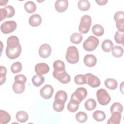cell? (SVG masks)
Wrapping results in <instances>:
<instances>
[{"mask_svg":"<svg viewBox=\"0 0 124 124\" xmlns=\"http://www.w3.org/2000/svg\"><path fill=\"white\" fill-rule=\"evenodd\" d=\"M83 39L82 35L80 33L75 32L70 36L71 42L75 44H79L81 43Z\"/></svg>","mask_w":124,"mask_h":124,"instance_id":"obj_33","label":"cell"},{"mask_svg":"<svg viewBox=\"0 0 124 124\" xmlns=\"http://www.w3.org/2000/svg\"><path fill=\"white\" fill-rule=\"evenodd\" d=\"M53 76L59 81L63 84H67L71 80L70 75L65 70L59 72H53Z\"/></svg>","mask_w":124,"mask_h":124,"instance_id":"obj_8","label":"cell"},{"mask_svg":"<svg viewBox=\"0 0 124 124\" xmlns=\"http://www.w3.org/2000/svg\"><path fill=\"white\" fill-rule=\"evenodd\" d=\"M17 27L16 23L14 20L6 21L0 25V31L4 34H8L13 32Z\"/></svg>","mask_w":124,"mask_h":124,"instance_id":"obj_6","label":"cell"},{"mask_svg":"<svg viewBox=\"0 0 124 124\" xmlns=\"http://www.w3.org/2000/svg\"><path fill=\"white\" fill-rule=\"evenodd\" d=\"M85 108L89 111L93 110L96 107V103L94 99L90 98L87 99L84 104Z\"/></svg>","mask_w":124,"mask_h":124,"instance_id":"obj_31","label":"cell"},{"mask_svg":"<svg viewBox=\"0 0 124 124\" xmlns=\"http://www.w3.org/2000/svg\"><path fill=\"white\" fill-rule=\"evenodd\" d=\"M92 24L91 17L87 15L82 16L80 19L78 30L80 34H86L90 30Z\"/></svg>","mask_w":124,"mask_h":124,"instance_id":"obj_3","label":"cell"},{"mask_svg":"<svg viewBox=\"0 0 124 124\" xmlns=\"http://www.w3.org/2000/svg\"><path fill=\"white\" fill-rule=\"evenodd\" d=\"M4 8L7 11V18H10L13 17L15 14V10L14 8L11 5L6 6Z\"/></svg>","mask_w":124,"mask_h":124,"instance_id":"obj_40","label":"cell"},{"mask_svg":"<svg viewBox=\"0 0 124 124\" xmlns=\"http://www.w3.org/2000/svg\"><path fill=\"white\" fill-rule=\"evenodd\" d=\"M113 47L112 42L109 39H106L103 41L101 45L102 50L106 52H109Z\"/></svg>","mask_w":124,"mask_h":124,"instance_id":"obj_20","label":"cell"},{"mask_svg":"<svg viewBox=\"0 0 124 124\" xmlns=\"http://www.w3.org/2000/svg\"><path fill=\"white\" fill-rule=\"evenodd\" d=\"M121 113L119 111H115L111 113L110 118L107 122L108 124H119L121 120Z\"/></svg>","mask_w":124,"mask_h":124,"instance_id":"obj_16","label":"cell"},{"mask_svg":"<svg viewBox=\"0 0 124 124\" xmlns=\"http://www.w3.org/2000/svg\"><path fill=\"white\" fill-rule=\"evenodd\" d=\"M86 77V84L93 88H96L100 85V80L96 76L91 73L85 74Z\"/></svg>","mask_w":124,"mask_h":124,"instance_id":"obj_9","label":"cell"},{"mask_svg":"<svg viewBox=\"0 0 124 124\" xmlns=\"http://www.w3.org/2000/svg\"><path fill=\"white\" fill-rule=\"evenodd\" d=\"M54 92V89L52 86L46 84L43 87L40 91L41 96L45 99H48L51 98Z\"/></svg>","mask_w":124,"mask_h":124,"instance_id":"obj_10","label":"cell"},{"mask_svg":"<svg viewBox=\"0 0 124 124\" xmlns=\"http://www.w3.org/2000/svg\"><path fill=\"white\" fill-rule=\"evenodd\" d=\"M111 51L112 55L116 58H120L122 57L124 53L123 48L119 46H113Z\"/></svg>","mask_w":124,"mask_h":124,"instance_id":"obj_29","label":"cell"},{"mask_svg":"<svg viewBox=\"0 0 124 124\" xmlns=\"http://www.w3.org/2000/svg\"><path fill=\"white\" fill-rule=\"evenodd\" d=\"M14 80H15V81L23 82L24 83H25L27 81L26 77L24 75L22 74H18L15 77Z\"/></svg>","mask_w":124,"mask_h":124,"instance_id":"obj_42","label":"cell"},{"mask_svg":"<svg viewBox=\"0 0 124 124\" xmlns=\"http://www.w3.org/2000/svg\"><path fill=\"white\" fill-rule=\"evenodd\" d=\"M16 119L20 123H25L29 119L28 113L25 111H18L16 114Z\"/></svg>","mask_w":124,"mask_h":124,"instance_id":"obj_24","label":"cell"},{"mask_svg":"<svg viewBox=\"0 0 124 124\" xmlns=\"http://www.w3.org/2000/svg\"><path fill=\"white\" fill-rule=\"evenodd\" d=\"M96 97L98 103L102 106L107 105L111 100L110 96L107 91L104 89H100L97 90Z\"/></svg>","mask_w":124,"mask_h":124,"instance_id":"obj_5","label":"cell"},{"mask_svg":"<svg viewBox=\"0 0 124 124\" xmlns=\"http://www.w3.org/2000/svg\"><path fill=\"white\" fill-rule=\"evenodd\" d=\"M31 81L34 86L39 87L44 82L45 78L42 76L35 75L32 78Z\"/></svg>","mask_w":124,"mask_h":124,"instance_id":"obj_23","label":"cell"},{"mask_svg":"<svg viewBox=\"0 0 124 124\" xmlns=\"http://www.w3.org/2000/svg\"><path fill=\"white\" fill-rule=\"evenodd\" d=\"M21 52V46L19 44V39L16 36H11L7 40L6 55L10 59L17 58Z\"/></svg>","mask_w":124,"mask_h":124,"instance_id":"obj_1","label":"cell"},{"mask_svg":"<svg viewBox=\"0 0 124 124\" xmlns=\"http://www.w3.org/2000/svg\"><path fill=\"white\" fill-rule=\"evenodd\" d=\"M68 6V1L67 0H57L55 3V8L59 13L65 12Z\"/></svg>","mask_w":124,"mask_h":124,"instance_id":"obj_13","label":"cell"},{"mask_svg":"<svg viewBox=\"0 0 124 124\" xmlns=\"http://www.w3.org/2000/svg\"><path fill=\"white\" fill-rule=\"evenodd\" d=\"M79 104L78 101L71 98L67 106V109L71 112H75L78 109Z\"/></svg>","mask_w":124,"mask_h":124,"instance_id":"obj_18","label":"cell"},{"mask_svg":"<svg viewBox=\"0 0 124 124\" xmlns=\"http://www.w3.org/2000/svg\"><path fill=\"white\" fill-rule=\"evenodd\" d=\"M67 98V93L62 90L58 91L55 96L54 100H58L63 102L64 103L66 102Z\"/></svg>","mask_w":124,"mask_h":124,"instance_id":"obj_32","label":"cell"},{"mask_svg":"<svg viewBox=\"0 0 124 124\" xmlns=\"http://www.w3.org/2000/svg\"><path fill=\"white\" fill-rule=\"evenodd\" d=\"M123 107L121 104L118 102H115L114 103L110 108V111L111 113L115 112V111H119L121 113L123 112Z\"/></svg>","mask_w":124,"mask_h":124,"instance_id":"obj_37","label":"cell"},{"mask_svg":"<svg viewBox=\"0 0 124 124\" xmlns=\"http://www.w3.org/2000/svg\"><path fill=\"white\" fill-rule=\"evenodd\" d=\"M90 3L87 0H80L78 3V9L82 11H88L90 8Z\"/></svg>","mask_w":124,"mask_h":124,"instance_id":"obj_26","label":"cell"},{"mask_svg":"<svg viewBox=\"0 0 124 124\" xmlns=\"http://www.w3.org/2000/svg\"><path fill=\"white\" fill-rule=\"evenodd\" d=\"M95 2L99 5H104L108 2V0H95Z\"/></svg>","mask_w":124,"mask_h":124,"instance_id":"obj_45","label":"cell"},{"mask_svg":"<svg viewBox=\"0 0 124 124\" xmlns=\"http://www.w3.org/2000/svg\"><path fill=\"white\" fill-rule=\"evenodd\" d=\"M124 35V31H122L118 30V31L116 32L114 35V39L115 42L118 44L123 45Z\"/></svg>","mask_w":124,"mask_h":124,"instance_id":"obj_35","label":"cell"},{"mask_svg":"<svg viewBox=\"0 0 124 124\" xmlns=\"http://www.w3.org/2000/svg\"><path fill=\"white\" fill-rule=\"evenodd\" d=\"M25 83L23 82L15 81L12 87L14 92L17 94L22 93L24 91L25 89Z\"/></svg>","mask_w":124,"mask_h":124,"instance_id":"obj_17","label":"cell"},{"mask_svg":"<svg viewBox=\"0 0 124 124\" xmlns=\"http://www.w3.org/2000/svg\"><path fill=\"white\" fill-rule=\"evenodd\" d=\"M11 120V116L8 112L3 110H0V124H6Z\"/></svg>","mask_w":124,"mask_h":124,"instance_id":"obj_22","label":"cell"},{"mask_svg":"<svg viewBox=\"0 0 124 124\" xmlns=\"http://www.w3.org/2000/svg\"><path fill=\"white\" fill-rule=\"evenodd\" d=\"M65 58L66 61L70 63L75 64L79 61V53L77 48L71 46L67 49Z\"/></svg>","mask_w":124,"mask_h":124,"instance_id":"obj_2","label":"cell"},{"mask_svg":"<svg viewBox=\"0 0 124 124\" xmlns=\"http://www.w3.org/2000/svg\"><path fill=\"white\" fill-rule=\"evenodd\" d=\"M0 21H1L5 18H7V11L4 8L0 9Z\"/></svg>","mask_w":124,"mask_h":124,"instance_id":"obj_44","label":"cell"},{"mask_svg":"<svg viewBox=\"0 0 124 124\" xmlns=\"http://www.w3.org/2000/svg\"><path fill=\"white\" fill-rule=\"evenodd\" d=\"M114 19L116 22L118 21L124 20V15L123 11H118L114 15Z\"/></svg>","mask_w":124,"mask_h":124,"instance_id":"obj_41","label":"cell"},{"mask_svg":"<svg viewBox=\"0 0 124 124\" xmlns=\"http://www.w3.org/2000/svg\"><path fill=\"white\" fill-rule=\"evenodd\" d=\"M49 71L48 65L44 62L38 63L35 66V71L36 73L40 76L47 73Z\"/></svg>","mask_w":124,"mask_h":124,"instance_id":"obj_11","label":"cell"},{"mask_svg":"<svg viewBox=\"0 0 124 124\" xmlns=\"http://www.w3.org/2000/svg\"><path fill=\"white\" fill-rule=\"evenodd\" d=\"M24 8L27 13L31 14L36 11V5L33 1H28L25 3Z\"/></svg>","mask_w":124,"mask_h":124,"instance_id":"obj_27","label":"cell"},{"mask_svg":"<svg viewBox=\"0 0 124 124\" xmlns=\"http://www.w3.org/2000/svg\"><path fill=\"white\" fill-rule=\"evenodd\" d=\"M93 117L96 121L102 122L106 119V115L104 111L97 110L93 113Z\"/></svg>","mask_w":124,"mask_h":124,"instance_id":"obj_25","label":"cell"},{"mask_svg":"<svg viewBox=\"0 0 124 124\" xmlns=\"http://www.w3.org/2000/svg\"><path fill=\"white\" fill-rule=\"evenodd\" d=\"M76 120L81 123L85 122L88 119L87 114L83 111H79L76 114Z\"/></svg>","mask_w":124,"mask_h":124,"instance_id":"obj_34","label":"cell"},{"mask_svg":"<svg viewBox=\"0 0 124 124\" xmlns=\"http://www.w3.org/2000/svg\"><path fill=\"white\" fill-rule=\"evenodd\" d=\"M53 66L54 68L53 72H59L65 70V64L61 60H56L53 64Z\"/></svg>","mask_w":124,"mask_h":124,"instance_id":"obj_19","label":"cell"},{"mask_svg":"<svg viewBox=\"0 0 124 124\" xmlns=\"http://www.w3.org/2000/svg\"><path fill=\"white\" fill-rule=\"evenodd\" d=\"M42 17L40 15L35 14L31 15L29 19V23L32 27H37L42 22Z\"/></svg>","mask_w":124,"mask_h":124,"instance_id":"obj_15","label":"cell"},{"mask_svg":"<svg viewBox=\"0 0 124 124\" xmlns=\"http://www.w3.org/2000/svg\"><path fill=\"white\" fill-rule=\"evenodd\" d=\"M7 73V69L3 66L0 67V85H2L6 81V75Z\"/></svg>","mask_w":124,"mask_h":124,"instance_id":"obj_39","label":"cell"},{"mask_svg":"<svg viewBox=\"0 0 124 124\" xmlns=\"http://www.w3.org/2000/svg\"><path fill=\"white\" fill-rule=\"evenodd\" d=\"M87 95V91L84 87H79L72 94L71 98L78 101L79 103L84 99Z\"/></svg>","mask_w":124,"mask_h":124,"instance_id":"obj_7","label":"cell"},{"mask_svg":"<svg viewBox=\"0 0 124 124\" xmlns=\"http://www.w3.org/2000/svg\"><path fill=\"white\" fill-rule=\"evenodd\" d=\"M99 43V40L97 37L90 36L83 42V47L87 51H92L97 48Z\"/></svg>","mask_w":124,"mask_h":124,"instance_id":"obj_4","label":"cell"},{"mask_svg":"<svg viewBox=\"0 0 124 124\" xmlns=\"http://www.w3.org/2000/svg\"><path fill=\"white\" fill-rule=\"evenodd\" d=\"M22 68V64L19 62H16L12 64L11 66V70L12 73L16 74L20 72Z\"/></svg>","mask_w":124,"mask_h":124,"instance_id":"obj_36","label":"cell"},{"mask_svg":"<svg viewBox=\"0 0 124 124\" xmlns=\"http://www.w3.org/2000/svg\"><path fill=\"white\" fill-rule=\"evenodd\" d=\"M64 104L65 103L62 101L54 100V101L53 103V108L55 111L58 112H61L64 109Z\"/></svg>","mask_w":124,"mask_h":124,"instance_id":"obj_30","label":"cell"},{"mask_svg":"<svg viewBox=\"0 0 124 124\" xmlns=\"http://www.w3.org/2000/svg\"><path fill=\"white\" fill-rule=\"evenodd\" d=\"M8 2V0H2L0 1V6H3V5H5Z\"/></svg>","mask_w":124,"mask_h":124,"instance_id":"obj_46","label":"cell"},{"mask_svg":"<svg viewBox=\"0 0 124 124\" xmlns=\"http://www.w3.org/2000/svg\"><path fill=\"white\" fill-rule=\"evenodd\" d=\"M116 26L118 31H124V20L118 21L116 22Z\"/></svg>","mask_w":124,"mask_h":124,"instance_id":"obj_43","label":"cell"},{"mask_svg":"<svg viewBox=\"0 0 124 124\" xmlns=\"http://www.w3.org/2000/svg\"><path fill=\"white\" fill-rule=\"evenodd\" d=\"M83 62L86 66L92 67L96 64L97 59L93 54H87L84 56Z\"/></svg>","mask_w":124,"mask_h":124,"instance_id":"obj_14","label":"cell"},{"mask_svg":"<svg viewBox=\"0 0 124 124\" xmlns=\"http://www.w3.org/2000/svg\"><path fill=\"white\" fill-rule=\"evenodd\" d=\"M75 82L78 85H83L86 84V77L85 75H78L74 78Z\"/></svg>","mask_w":124,"mask_h":124,"instance_id":"obj_38","label":"cell"},{"mask_svg":"<svg viewBox=\"0 0 124 124\" xmlns=\"http://www.w3.org/2000/svg\"><path fill=\"white\" fill-rule=\"evenodd\" d=\"M51 48L49 45L44 44L42 45L39 49V54L42 58H47L51 54Z\"/></svg>","mask_w":124,"mask_h":124,"instance_id":"obj_12","label":"cell"},{"mask_svg":"<svg viewBox=\"0 0 124 124\" xmlns=\"http://www.w3.org/2000/svg\"><path fill=\"white\" fill-rule=\"evenodd\" d=\"M92 30L93 34L97 36H102L104 32L103 27L100 24H95L93 25Z\"/></svg>","mask_w":124,"mask_h":124,"instance_id":"obj_28","label":"cell"},{"mask_svg":"<svg viewBox=\"0 0 124 124\" xmlns=\"http://www.w3.org/2000/svg\"><path fill=\"white\" fill-rule=\"evenodd\" d=\"M105 85L108 89L114 90L117 88L118 83L117 81L113 78H108L105 81Z\"/></svg>","mask_w":124,"mask_h":124,"instance_id":"obj_21","label":"cell"}]
</instances>
